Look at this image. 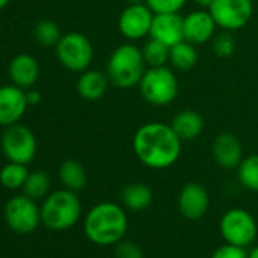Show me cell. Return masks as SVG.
I'll return each mask as SVG.
<instances>
[{
  "label": "cell",
  "instance_id": "obj_1",
  "mask_svg": "<svg viewBox=\"0 0 258 258\" xmlns=\"http://www.w3.org/2000/svg\"><path fill=\"white\" fill-rule=\"evenodd\" d=\"M133 149L143 166L152 170H164L179 160L182 140L173 131L170 123L149 121L136 131Z\"/></svg>",
  "mask_w": 258,
  "mask_h": 258
},
{
  "label": "cell",
  "instance_id": "obj_2",
  "mask_svg": "<svg viewBox=\"0 0 258 258\" xmlns=\"http://www.w3.org/2000/svg\"><path fill=\"white\" fill-rule=\"evenodd\" d=\"M127 225L124 207L105 201L96 204L85 214L84 232L87 238L97 246H112L124 238Z\"/></svg>",
  "mask_w": 258,
  "mask_h": 258
},
{
  "label": "cell",
  "instance_id": "obj_3",
  "mask_svg": "<svg viewBox=\"0 0 258 258\" xmlns=\"http://www.w3.org/2000/svg\"><path fill=\"white\" fill-rule=\"evenodd\" d=\"M148 64L143 52L133 41L117 46L108 58L106 75L111 85L120 90H131L139 87Z\"/></svg>",
  "mask_w": 258,
  "mask_h": 258
},
{
  "label": "cell",
  "instance_id": "obj_4",
  "mask_svg": "<svg viewBox=\"0 0 258 258\" xmlns=\"http://www.w3.org/2000/svg\"><path fill=\"white\" fill-rule=\"evenodd\" d=\"M41 223L52 231H66L78 223L82 214L76 191L62 188L46 196L41 205Z\"/></svg>",
  "mask_w": 258,
  "mask_h": 258
},
{
  "label": "cell",
  "instance_id": "obj_5",
  "mask_svg": "<svg viewBox=\"0 0 258 258\" xmlns=\"http://www.w3.org/2000/svg\"><path fill=\"white\" fill-rule=\"evenodd\" d=\"M139 90L148 103L154 106H167L178 97L179 82L167 66L148 67L139 84Z\"/></svg>",
  "mask_w": 258,
  "mask_h": 258
},
{
  "label": "cell",
  "instance_id": "obj_6",
  "mask_svg": "<svg viewBox=\"0 0 258 258\" xmlns=\"http://www.w3.org/2000/svg\"><path fill=\"white\" fill-rule=\"evenodd\" d=\"M219 231L225 243L247 247L258 235V225L255 217L247 210L231 208L220 217Z\"/></svg>",
  "mask_w": 258,
  "mask_h": 258
},
{
  "label": "cell",
  "instance_id": "obj_7",
  "mask_svg": "<svg viewBox=\"0 0 258 258\" xmlns=\"http://www.w3.org/2000/svg\"><path fill=\"white\" fill-rule=\"evenodd\" d=\"M55 47L56 58L64 69L75 73H82L90 69L94 58V49L87 35L81 32L64 34Z\"/></svg>",
  "mask_w": 258,
  "mask_h": 258
},
{
  "label": "cell",
  "instance_id": "obj_8",
  "mask_svg": "<svg viewBox=\"0 0 258 258\" xmlns=\"http://www.w3.org/2000/svg\"><path fill=\"white\" fill-rule=\"evenodd\" d=\"M208 11L217 28L228 32H237L252 19L253 0H213Z\"/></svg>",
  "mask_w": 258,
  "mask_h": 258
},
{
  "label": "cell",
  "instance_id": "obj_9",
  "mask_svg": "<svg viewBox=\"0 0 258 258\" xmlns=\"http://www.w3.org/2000/svg\"><path fill=\"white\" fill-rule=\"evenodd\" d=\"M2 151L8 161L29 164L37 154V139L35 134L25 124L8 126L2 137Z\"/></svg>",
  "mask_w": 258,
  "mask_h": 258
},
{
  "label": "cell",
  "instance_id": "obj_10",
  "mask_svg": "<svg viewBox=\"0 0 258 258\" xmlns=\"http://www.w3.org/2000/svg\"><path fill=\"white\" fill-rule=\"evenodd\" d=\"M5 222L19 234H31L41 223V210L35 204V199L22 195L11 198L4 210Z\"/></svg>",
  "mask_w": 258,
  "mask_h": 258
},
{
  "label": "cell",
  "instance_id": "obj_11",
  "mask_svg": "<svg viewBox=\"0 0 258 258\" xmlns=\"http://www.w3.org/2000/svg\"><path fill=\"white\" fill-rule=\"evenodd\" d=\"M154 16L155 13L145 2L126 5L117 20L118 32L127 41H140L151 35Z\"/></svg>",
  "mask_w": 258,
  "mask_h": 258
},
{
  "label": "cell",
  "instance_id": "obj_12",
  "mask_svg": "<svg viewBox=\"0 0 258 258\" xmlns=\"http://www.w3.org/2000/svg\"><path fill=\"white\" fill-rule=\"evenodd\" d=\"M29 106L26 90L17 85L0 87V126L8 127L17 124Z\"/></svg>",
  "mask_w": 258,
  "mask_h": 258
},
{
  "label": "cell",
  "instance_id": "obj_13",
  "mask_svg": "<svg viewBox=\"0 0 258 258\" xmlns=\"http://www.w3.org/2000/svg\"><path fill=\"white\" fill-rule=\"evenodd\" d=\"M178 210L188 220L202 219L210 210V195L199 182H187L178 195Z\"/></svg>",
  "mask_w": 258,
  "mask_h": 258
},
{
  "label": "cell",
  "instance_id": "obj_14",
  "mask_svg": "<svg viewBox=\"0 0 258 258\" xmlns=\"http://www.w3.org/2000/svg\"><path fill=\"white\" fill-rule=\"evenodd\" d=\"M216 29L217 25L208 10H196L184 17V40L195 46L211 41Z\"/></svg>",
  "mask_w": 258,
  "mask_h": 258
},
{
  "label": "cell",
  "instance_id": "obj_15",
  "mask_svg": "<svg viewBox=\"0 0 258 258\" xmlns=\"http://www.w3.org/2000/svg\"><path fill=\"white\" fill-rule=\"evenodd\" d=\"M149 37L167 44L169 47L175 46L184 40V17L179 13L155 14Z\"/></svg>",
  "mask_w": 258,
  "mask_h": 258
},
{
  "label": "cell",
  "instance_id": "obj_16",
  "mask_svg": "<svg viewBox=\"0 0 258 258\" xmlns=\"http://www.w3.org/2000/svg\"><path fill=\"white\" fill-rule=\"evenodd\" d=\"M213 158L216 164L225 170L237 169L244 158L240 140L231 133L219 134L213 142Z\"/></svg>",
  "mask_w": 258,
  "mask_h": 258
},
{
  "label": "cell",
  "instance_id": "obj_17",
  "mask_svg": "<svg viewBox=\"0 0 258 258\" xmlns=\"http://www.w3.org/2000/svg\"><path fill=\"white\" fill-rule=\"evenodd\" d=\"M10 76L14 85L23 90L32 88L40 78L38 61L28 53H20L14 56L10 62Z\"/></svg>",
  "mask_w": 258,
  "mask_h": 258
},
{
  "label": "cell",
  "instance_id": "obj_18",
  "mask_svg": "<svg viewBox=\"0 0 258 258\" xmlns=\"http://www.w3.org/2000/svg\"><path fill=\"white\" fill-rule=\"evenodd\" d=\"M109 84L111 82H109L106 72L87 69L85 72L79 75L78 82H76V90H78V94L84 100L94 102L105 96Z\"/></svg>",
  "mask_w": 258,
  "mask_h": 258
},
{
  "label": "cell",
  "instance_id": "obj_19",
  "mask_svg": "<svg viewBox=\"0 0 258 258\" xmlns=\"http://www.w3.org/2000/svg\"><path fill=\"white\" fill-rule=\"evenodd\" d=\"M173 131L182 142H191L198 139L204 131V118L195 109H182L172 120Z\"/></svg>",
  "mask_w": 258,
  "mask_h": 258
},
{
  "label": "cell",
  "instance_id": "obj_20",
  "mask_svg": "<svg viewBox=\"0 0 258 258\" xmlns=\"http://www.w3.org/2000/svg\"><path fill=\"white\" fill-rule=\"evenodd\" d=\"M120 202L126 210L143 211V210L149 208L154 202L152 188L143 182L127 184L120 193Z\"/></svg>",
  "mask_w": 258,
  "mask_h": 258
},
{
  "label": "cell",
  "instance_id": "obj_21",
  "mask_svg": "<svg viewBox=\"0 0 258 258\" xmlns=\"http://www.w3.org/2000/svg\"><path fill=\"white\" fill-rule=\"evenodd\" d=\"M58 178H59L61 184L64 185V188L73 190L76 193L79 190H82L88 181L87 170L78 160L62 161L58 169Z\"/></svg>",
  "mask_w": 258,
  "mask_h": 258
},
{
  "label": "cell",
  "instance_id": "obj_22",
  "mask_svg": "<svg viewBox=\"0 0 258 258\" xmlns=\"http://www.w3.org/2000/svg\"><path fill=\"white\" fill-rule=\"evenodd\" d=\"M198 46L182 40L179 43H176L175 46L170 47V59L169 64L181 72H187L191 70L199 59V53H198Z\"/></svg>",
  "mask_w": 258,
  "mask_h": 258
},
{
  "label": "cell",
  "instance_id": "obj_23",
  "mask_svg": "<svg viewBox=\"0 0 258 258\" xmlns=\"http://www.w3.org/2000/svg\"><path fill=\"white\" fill-rule=\"evenodd\" d=\"M235 170L240 185L249 191L258 193V154L244 157Z\"/></svg>",
  "mask_w": 258,
  "mask_h": 258
},
{
  "label": "cell",
  "instance_id": "obj_24",
  "mask_svg": "<svg viewBox=\"0 0 258 258\" xmlns=\"http://www.w3.org/2000/svg\"><path fill=\"white\" fill-rule=\"evenodd\" d=\"M28 175H29V170H28L26 164L10 161L8 164H5L2 167V170H0V184H2L5 188L17 190L25 185Z\"/></svg>",
  "mask_w": 258,
  "mask_h": 258
},
{
  "label": "cell",
  "instance_id": "obj_25",
  "mask_svg": "<svg viewBox=\"0 0 258 258\" xmlns=\"http://www.w3.org/2000/svg\"><path fill=\"white\" fill-rule=\"evenodd\" d=\"M142 52L148 67H161L169 64L170 47L155 38H149L142 47Z\"/></svg>",
  "mask_w": 258,
  "mask_h": 258
},
{
  "label": "cell",
  "instance_id": "obj_26",
  "mask_svg": "<svg viewBox=\"0 0 258 258\" xmlns=\"http://www.w3.org/2000/svg\"><path fill=\"white\" fill-rule=\"evenodd\" d=\"M25 195L32 199H41L49 195L50 190V178L43 170H34L29 172L28 179L23 185Z\"/></svg>",
  "mask_w": 258,
  "mask_h": 258
},
{
  "label": "cell",
  "instance_id": "obj_27",
  "mask_svg": "<svg viewBox=\"0 0 258 258\" xmlns=\"http://www.w3.org/2000/svg\"><path fill=\"white\" fill-rule=\"evenodd\" d=\"M34 35H35V40L41 44V46H56L58 41L61 40L62 34H61V29L59 26L52 22V20H40L37 25H35V29H34Z\"/></svg>",
  "mask_w": 258,
  "mask_h": 258
},
{
  "label": "cell",
  "instance_id": "obj_28",
  "mask_svg": "<svg viewBox=\"0 0 258 258\" xmlns=\"http://www.w3.org/2000/svg\"><path fill=\"white\" fill-rule=\"evenodd\" d=\"M211 47L217 58H229L235 50V40L232 32L222 31L220 34H216L211 40Z\"/></svg>",
  "mask_w": 258,
  "mask_h": 258
},
{
  "label": "cell",
  "instance_id": "obj_29",
  "mask_svg": "<svg viewBox=\"0 0 258 258\" xmlns=\"http://www.w3.org/2000/svg\"><path fill=\"white\" fill-rule=\"evenodd\" d=\"M188 0H145V4L155 13V14H164V13H179Z\"/></svg>",
  "mask_w": 258,
  "mask_h": 258
},
{
  "label": "cell",
  "instance_id": "obj_30",
  "mask_svg": "<svg viewBox=\"0 0 258 258\" xmlns=\"http://www.w3.org/2000/svg\"><path fill=\"white\" fill-rule=\"evenodd\" d=\"M114 258H145V252L137 243L121 240L115 244Z\"/></svg>",
  "mask_w": 258,
  "mask_h": 258
},
{
  "label": "cell",
  "instance_id": "obj_31",
  "mask_svg": "<svg viewBox=\"0 0 258 258\" xmlns=\"http://www.w3.org/2000/svg\"><path fill=\"white\" fill-rule=\"evenodd\" d=\"M210 258H247V250H246V247L225 243V244L216 247V250L211 253Z\"/></svg>",
  "mask_w": 258,
  "mask_h": 258
},
{
  "label": "cell",
  "instance_id": "obj_32",
  "mask_svg": "<svg viewBox=\"0 0 258 258\" xmlns=\"http://www.w3.org/2000/svg\"><path fill=\"white\" fill-rule=\"evenodd\" d=\"M26 97H28V103L29 105H38L40 102H41V94H40V91H37V90H31V88H28L26 90Z\"/></svg>",
  "mask_w": 258,
  "mask_h": 258
},
{
  "label": "cell",
  "instance_id": "obj_33",
  "mask_svg": "<svg viewBox=\"0 0 258 258\" xmlns=\"http://www.w3.org/2000/svg\"><path fill=\"white\" fill-rule=\"evenodd\" d=\"M195 4H198L201 8H210V5L213 4V0H193Z\"/></svg>",
  "mask_w": 258,
  "mask_h": 258
},
{
  "label": "cell",
  "instance_id": "obj_34",
  "mask_svg": "<svg viewBox=\"0 0 258 258\" xmlns=\"http://www.w3.org/2000/svg\"><path fill=\"white\" fill-rule=\"evenodd\" d=\"M247 258H258V246H253L250 250H247Z\"/></svg>",
  "mask_w": 258,
  "mask_h": 258
},
{
  "label": "cell",
  "instance_id": "obj_35",
  "mask_svg": "<svg viewBox=\"0 0 258 258\" xmlns=\"http://www.w3.org/2000/svg\"><path fill=\"white\" fill-rule=\"evenodd\" d=\"M142 2H145V0H126V4H127V5H133V4H142Z\"/></svg>",
  "mask_w": 258,
  "mask_h": 258
},
{
  "label": "cell",
  "instance_id": "obj_36",
  "mask_svg": "<svg viewBox=\"0 0 258 258\" xmlns=\"http://www.w3.org/2000/svg\"><path fill=\"white\" fill-rule=\"evenodd\" d=\"M10 4V0H0V10H4Z\"/></svg>",
  "mask_w": 258,
  "mask_h": 258
}]
</instances>
